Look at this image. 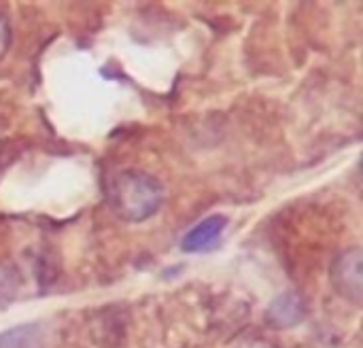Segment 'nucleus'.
<instances>
[{"label":"nucleus","mask_w":363,"mask_h":348,"mask_svg":"<svg viewBox=\"0 0 363 348\" xmlns=\"http://www.w3.org/2000/svg\"><path fill=\"white\" fill-rule=\"evenodd\" d=\"M164 185L149 172L128 168L108 183V202L113 213L125 223H143L155 217L164 204Z\"/></svg>","instance_id":"obj_1"},{"label":"nucleus","mask_w":363,"mask_h":348,"mask_svg":"<svg viewBox=\"0 0 363 348\" xmlns=\"http://www.w3.org/2000/svg\"><path fill=\"white\" fill-rule=\"evenodd\" d=\"M363 253L359 247L347 249L332 262L330 283L340 298L347 302L362 306L363 302Z\"/></svg>","instance_id":"obj_2"},{"label":"nucleus","mask_w":363,"mask_h":348,"mask_svg":"<svg viewBox=\"0 0 363 348\" xmlns=\"http://www.w3.org/2000/svg\"><path fill=\"white\" fill-rule=\"evenodd\" d=\"M228 228V219L223 215H211L194 225L181 240L183 253H206L215 249Z\"/></svg>","instance_id":"obj_3"},{"label":"nucleus","mask_w":363,"mask_h":348,"mask_svg":"<svg viewBox=\"0 0 363 348\" xmlns=\"http://www.w3.org/2000/svg\"><path fill=\"white\" fill-rule=\"evenodd\" d=\"M304 317H306V306L298 293H283L270 304L266 315L268 323L279 330L296 327L304 321Z\"/></svg>","instance_id":"obj_4"},{"label":"nucleus","mask_w":363,"mask_h":348,"mask_svg":"<svg viewBox=\"0 0 363 348\" xmlns=\"http://www.w3.org/2000/svg\"><path fill=\"white\" fill-rule=\"evenodd\" d=\"M11 38H13L11 23H9V19L0 13V62L4 60V55H6L9 49H11Z\"/></svg>","instance_id":"obj_5"},{"label":"nucleus","mask_w":363,"mask_h":348,"mask_svg":"<svg viewBox=\"0 0 363 348\" xmlns=\"http://www.w3.org/2000/svg\"><path fill=\"white\" fill-rule=\"evenodd\" d=\"M236 348H277L272 342L268 340H262V338H249L245 342H240Z\"/></svg>","instance_id":"obj_6"}]
</instances>
